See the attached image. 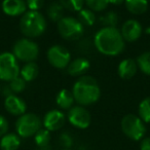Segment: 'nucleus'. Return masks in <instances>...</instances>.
I'll list each match as a JSON object with an SVG mask.
<instances>
[{"instance_id":"1","label":"nucleus","mask_w":150,"mask_h":150,"mask_svg":"<svg viewBox=\"0 0 150 150\" xmlns=\"http://www.w3.org/2000/svg\"><path fill=\"white\" fill-rule=\"evenodd\" d=\"M94 45L105 56H117L125 50V39L117 28L103 27L95 35Z\"/></svg>"},{"instance_id":"2","label":"nucleus","mask_w":150,"mask_h":150,"mask_svg":"<svg viewBox=\"0 0 150 150\" xmlns=\"http://www.w3.org/2000/svg\"><path fill=\"white\" fill-rule=\"evenodd\" d=\"M72 94L75 102L80 106H88L99 100L101 90L98 81L90 75H83L73 84Z\"/></svg>"},{"instance_id":"3","label":"nucleus","mask_w":150,"mask_h":150,"mask_svg":"<svg viewBox=\"0 0 150 150\" xmlns=\"http://www.w3.org/2000/svg\"><path fill=\"white\" fill-rule=\"evenodd\" d=\"M20 30L27 38L39 37L46 30L45 18L39 11H26L20 20Z\"/></svg>"},{"instance_id":"4","label":"nucleus","mask_w":150,"mask_h":150,"mask_svg":"<svg viewBox=\"0 0 150 150\" xmlns=\"http://www.w3.org/2000/svg\"><path fill=\"white\" fill-rule=\"evenodd\" d=\"M13 54L17 58V60L22 62H34L39 54V47L37 43L30 38H22L13 44Z\"/></svg>"},{"instance_id":"5","label":"nucleus","mask_w":150,"mask_h":150,"mask_svg":"<svg viewBox=\"0 0 150 150\" xmlns=\"http://www.w3.org/2000/svg\"><path fill=\"white\" fill-rule=\"evenodd\" d=\"M120 125L123 134L134 141L143 139L146 134V127L144 121L135 114H127L123 116Z\"/></svg>"},{"instance_id":"6","label":"nucleus","mask_w":150,"mask_h":150,"mask_svg":"<svg viewBox=\"0 0 150 150\" xmlns=\"http://www.w3.org/2000/svg\"><path fill=\"white\" fill-rule=\"evenodd\" d=\"M58 32L66 40H77L83 35L84 26L77 18L64 17L58 22Z\"/></svg>"},{"instance_id":"7","label":"nucleus","mask_w":150,"mask_h":150,"mask_svg":"<svg viewBox=\"0 0 150 150\" xmlns=\"http://www.w3.org/2000/svg\"><path fill=\"white\" fill-rule=\"evenodd\" d=\"M41 125L42 121L39 116L34 113H24L16 122V129L20 137L30 138L41 129Z\"/></svg>"},{"instance_id":"8","label":"nucleus","mask_w":150,"mask_h":150,"mask_svg":"<svg viewBox=\"0 0 150 150\" xmlns=\"http://www.w3.org/2000/svg\"><path fill=\"white\" fill-rule=\"evenodd\" d=\"M20 75V66L13 52L0 54V80L11 81Z\"/></svg>"},{"instance_id":"9","label":"nucleus","mask_w":150,"mask_h":150,"mask_svg":"<svg viewBox=\"0 0 150 150\" xmlns=\"http://www.w3.org/2000/svg\"><path fill=\"white\" fill-rule=\"evenodd\" d=\"M47 61L52 67L57 69H65L71 62V54L66 47L62 45H52L46 52Z\"/></svg>"},{"instance_id":"10","label":"nucleus","mask_w":150,"mask_h":150,"mask_svg":"<svg viewBox=\"0 0 150 150\" xmlns=\"http://www.w3.org/2000/svg\"><path fill=\"white\" fill-rule=\"evenodd\" d=\"M68 120L73 127L77 129H86L90 127L92 117L88 109L84 108V106H73L69 109L68 112Z\"/></svg>"},{"instance_id":"11","label":"nucleus","mask_w":150,"mask_h":150,"mask_svg":"<svg viewBox=\"0 0 150 150\" xmlns=\"http://www.w3.org/2000/svg\"><path fill=\"white\" fill-rule=\"evenodd\" d=\"M120 33L125 41L134 42L141 37L143 33V28L137 20L131 19L123 23V25L121 26Z\"/></svg>"},{"instance_id":"12","label":"nucleus","mask_w":150,"mask_h":150,"mask_svg":"<svg viewBox=\"0 0 150 150\" xmlns=\"http://www.w3.org/2000/svg\"><path fill=\"white\" fill-rule=\"evenodd\" d=\"M66 121V116L65 114L60 110H50L44 115L43 120H42V125H43L44 129H46L50 132H54L58 129H62L63 125H65Z\"/></svg>"},{"instance_id":"13","label":"nucleus","mask_w":150,"mask_h":150,"mask_svg":"<svg viewBox=\"0 0 150 150\" xmlns=\"http://www.w3.org/2000/svg\"><path fill=\"white\" fill-rule=\"evenodd\" d=\"M4 107L7 112L11 113V115H16V116L23 115L24 113H26V109H27L25 101L16 95H11L5 98Z\"/></svg>"},{"instance_id":"14","label":"nucleus","mask_w":150,"mask_h":150,"mask_svg":"<svg viewBox=\"0 0 150 150\" xmlns=\"http://www.w3.org/2000/svg\"><path fill=\"white\" fill-rule=\"evenodd\" d=\"M2 11L9 17L23 16L27 11V4L25 0H3Z\"/></svg>"},{"instance_id":"15","label":"nucleus","mask_w":150,"mask_h":150,"mask_svg":"<svg viewBox=\"0 0 150 150\" xmlns=\"http://www.w3.org/2000/svg\"><path fill=\"white\" fill-rule=\"evenodd\" d=\"M91 67L90 61L88 59L80 57L71 61L67 67V72L73 77H81L88 71Z\"/></svg>"},{"instance_id":"16","label":"nucleus","mask_w":150,"mask_h":150,"mask_svg":"<svg viewBox=\"0 0 150 150\" xmlns=\"http://www.w3.org/2000/svg\"><path fill=\"white\" fill-rule=\"evenodd\" d=\"M138 65L133 59H125L118 65L117 73L122 79H131L137 73Z\"/></svg>"},{"instance_id":"17","label":"nucleus","mask_w":150,"mask_h":150,"mask_svg":"<svg viewBox=\"0 0 150 150\" xmlns=\"http://www.w3.org/2000/svg\"><path fill=\"white\" fill-rule=\"evenodd\" d=\"M21 146V137L18 134L7 133L0 140V148L2 150H18Z\"/></svg>"},{"instance_id":"18","label":"nucleus","mask_w":150,"mask_h":150,"mask_svg":"<svg viewBox=\"0 0 150 150\" xmlns=\"http://www.w3.org/2000/svg\"><path fill=\"white\" fill-rule=\"evenodd\" d=\"M75 100L74 96H73L72 92L66 90V88H63L60 92L58 93L56 97V103L61 109H64V110H69L73 107Z\"/></svg>"},{"instance_id":"19","label":"nucleus","mask_w":150,"mask_h":150,"mask_svg":"<svg viewBox=\"0 0 150 150\" xmlns=\"http://www.w3.org/2000/svg\"><path fill=\"white\" fill-rule=\"evenodd\" d=\"M39 73V68L37 64L34 62L26 63L21 69H20V76L26 81H32L37 77Z\"/></svg>"},{"instance_id":"20","label":"nucleus","mask_w":150,"mask_h":150,"mask_svg":"<svg viewBox=\"0 0 150 150\" xmlns=\"http://www.w3.org/2000/svg\"><path fill=\"white\" fill-rule=\"evenodd\" d=\"M125 8L133 15H142L146 13L148 8L147 0H125Z\"/></svg>"},{"instance_id":"21","label":"nucleus","mask_w":150,"mask_h":150,"mask_svg":"<svg viewBox=\"0 0 150 150\" xmlns=\"http://www.w3.org/2000/svg\"><path fill=\"white\" fill-rule=\"evenodd\" d=\"M34 140L40 150H50V132L46 129H40L34 135Z\"/></svg>"},{"instance_id":"22","label":"nucleus","mask_w":150,"mask_h":150,"mask_svg":"<svg viewBox=\"0 0 150 150\" xmlns=\"http://www.w3.org/2000/svg\"><path fill=\"white\" fill-rule=\"evenodd\" d=\"M46 13H47V17L52 22H57L58 23L60 20H62L64 18L65 8L61 5L60 2H52L48 5Z\"/></svg>"},{"instance_id":"23","label":"nucleus","mask_w":150,"mask_h":150,"mask_svg":"<svg viewBox=\"0 0 150 150\" xmlns=\"http://www.w3.org/2000/svg\"><path fill=\"white\" fill-rule=\"evenodd\" d=\"M78 20L83 26H93L97 21L95 11L90 8H82L78 11Z\"/></svg>"},{"instance_id":"24","label":"nucleus","mask_w":150,"mask_h":150,"mask_svg":"<svg viewBox=\"0 0 150 150\" xmlns=\"http://www.w3.org/2000/svg\"><path fill=\"white\" fill-rule=\"evenodd\" d=\"M138 112H139V117L144 122H150V97L141 101Z\"/></svg>"},{"instance_id":"25","label":"nucleus","mask_w":150,"mask_h":150,"mask_svg":"<svg viewBox=\"0 0 150 150\" xmlns=\"http://www.w3.org/2000/svg\"><path fill=\"white\" fill-rule=\"evenodd\" d=\"M136 62H137L138 68L144 74L150 76V52H143L142 54H140Z\"/></svg>"},{"instance_id":"26","label":"nucleus","mask_w":150,"mask_h":150,"mask_svg":"<svg viewBox=\"0 0 150 150\" xmlns=\"http://www.w3.org/2000/svg\"><path fill=\"white\" fill-rule=\"evenodd\" d=\"M100 23L102 24L103 27L116 28L118 23V16L114 11H108L100 18Z\"/></svg>"},{"instance_id":"27","label":"nucleus","mask_w":150,"mask_h":150,"mask_svg":"<svg viewBox=\"0 0 150 150\" xmlns=\"http://www.w3.org/2000/svg\"><path fill=\"white\" fill-rule=\"evenodd\" d=\"M65 9L69 11H79L83 8L84 0H59Z\"/></svg>"},{"instance_id":"28","label":"nucleus","mask_w":150,"mask_h":150,"mask_svg":"<svg viewBox=\"0 0 150 150\" xmlns=\"http://www.w3.org/2000/svg\"><path fill=\"white\" fill-rule=\"evenodd\" d=\"M9 88H11V92L13 94H20V93L24 92V90H26V86H27V81L24 80L21 76H17L16 78H13V80L9 81Z\"/></svg>"},{"instance_id":"29","label":"nucleus","mask_w":150,"mask_h":150,"mask_svg":"<svg viewBox=\"0 0 150 150\" xmlns=\"http://www.w3.org/2000/svg\"><path fill=\"white\" fill-rule=\"evenodd\" d=\"M84 3L93 11H103L109 4V0H84Z\"/></svg>"},{"instance_id":"30","label":"nucleus","mask_w":150,"mask_h":150,"mask_svg":"<svg viewBox=\"0 0 150 150\" xmlns=\"http://www.w3.org/2000/svg\"><path fill=\"white\" fill-rule=\"evenodd\" d=\"M26 4L27 8L29 11H38L44 4V0H26Z\"/></svg>"},{"instance_id":"31","label":"nucleus","mask_w":150,"mask_h":150,"mask_svg":"<svg viewBox=\"0 0 150 150\" xmlns=\"http://www.w3.org/2000/svg\"><path fill=\"white\" fill-rule=\"evenodd\" d=\"M60 143L65 149H69L73 144V139L69 133H63L60 136Z\"/></svg>"},{"instance_id":"32","label":"nucleus","mask_w":150,"mask_h":150,"mask_svg":"<svg viewBox=\"0 0 150 150\" xmlns=\"http://www.w3.org/2000/svg\"><path fill=\"white\" fill-rule=\"evenodd\" d=\"M8 131V121L4 116L0 115V138L3 137Z\"/></svg>"},{"instance_id":"33","label":"nucleus","mask_w":150,"mask_h":150,"mask_svg":"<svg viewBox=\"0 0 150 150\" xmlns=\"http://www.w3.org/2000/svg\"><path fill=\"white\" fill-rule=\"evenodd\" d=\"M141 150H150V137L143 138L140 144Z\"/></svg>"},{"instance_id":"34","label":"nucleus","mask_w":150,"mask_h":150,"mask_svg":"<svg viewBox=\"0 0 150 150\" xmlns=\"http://www.w3.org/2000/svg\"><path fill=\"white\" fill-rule=\"evenodd\" d=\"M125 1V0H109V3H111V4H113V5H120V4H122Z\"/></svg>"},{"instance_id":"35","label":"nucleus","mask_w":150,"mask_h":150,"mask_svg":"<svg viewBox=\"0 0 150 150\" xmlns=\"http://www.w3.org/2000/svg\"><path fill=\"white\" fill-rule=\"evenodd\" d=\"M146 33L150 34V28H147V29H146Z\"/></svg>"},{"instance_id":"36","label":"nucleus","mask_w":150,"mask_h":150,"mask_svg":"<svg viewBox=\"0 0 150 150\" xmlns=\"http://www.w3.org/2000/svg\"><path fill=\"white\" fill-rule=\"evenodd\" d=\"M62 150H71V149H65V148H64V149H62Z\"/></svg>"}]
</instances>
